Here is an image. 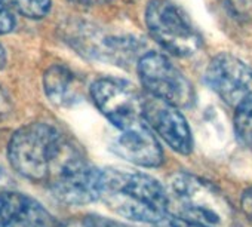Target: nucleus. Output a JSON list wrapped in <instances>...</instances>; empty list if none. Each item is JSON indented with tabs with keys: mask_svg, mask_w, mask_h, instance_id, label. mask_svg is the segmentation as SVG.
Masks as SVG:
<instances>
[{
	"mask_svg": "<svg viewBox=\"0 0 252 227\" xmlns=\"http://www.w3.org/2000/svg\"><path fill=\"white\" fill-rule=\"evenodd\" d=\"M8 159L20 175L49 187L85 156L57 127L33 122L12 134Z\"/></svg>",
	"mask_w": 252,
	"mask_h": 227,
	"instance_id": "nucleus-1",
	"label": "nucleus"
},
{
	"mask_svg": "<svg viewBox=\"0 0 252 227\" xmlns=\"http://www.w3.org/2000/svg\"><path fill=\"white\" fill-rule=\"evenodd\" d=\"M99 199L117 215L155 224L168 215L165 186L143 172L104 169Z\"/></svg>",
	"mask_w": 252,
	"mask_h": 227,
	"instance_id": "nucleus-2",
	"label": "nucleus"
},
{
	"mask_svg": "<svg viewBox=\"0 0 252 227\" xmlns=\"http://www.w3.org/2000/svg\"><path fill=\"white\" fill-rule=\"evenodd\" d=\"M165 190L169 215L206 227H231V203L209 181L189 172H175L168 178Z\"/></svg>",
	"mask_w": 252,
	"mask_h": 227,
	"instance_id": "nucleus-3",
	"label": "nucleus"
},
{
	"mask_svg": "<svg viewBox=\"0 0 252 227\" xmlns=\"http://www.w3.org/2000/svg\"><path fill=\"white\" fill-rule=\"evenodd\" d=\"M146 24L152 37L172 55L190 57L202 45L199 33L169 0H152L146 9Z\"/></svg>",
	"mask_w": 252,
	"mask_h": 227,
	"instance_id": "nucleus-4",
	"label": "nucleus"
},
{
	"mask_svg": "<svg viewBox=\"0 0 252 227\" xmlns=\"http://www.w3.org/2000/svg\"><path fill=\"white\" fill-rule=\"evenodd\" d=\"M89 92L96 108L120 131L143 122L144 98L129 82L102 77L92 83Z\"/></svg>",
	"mask_w": 252,
	"mask_h": 227,
	"instance_id": "nucleus-5",
	"label": "nucleus"
},
{
	"mask_svg": "<svg viewBox=\"0 0 252 227\" xmlns=\"http://www.w3.org/2000/svg\"><path fill=\"white\" fill-rule=\"evenodd\" d=\"M138 76L150 95L177 107H189L194 99L191 82L162 54H144L138 60Z\"/></svg>",
	"mask_w": 252,
	"mask_h": 227,
	"instance_id": "nucleus-6",
	"label": "nucleus"
},
{
	"mask_svg": "<svg viewBox=\"0 0 252 227\" xmlns=\"http://www.w3.org/2000/svg\"><path fill=\"white\" fill-rule=\"evenodd\" d=\"M205 80L234 110L252 102V68L231 54L214 57L205 71Z\"/></svg>",
	"mask_w": 252,
	"mask_h": 227,
	"instance_id": "nucleus-7",
	"label": "nucleus"
},
{
	"mask_svg": "<svg viewBox=\"0 0 252 227\" xmlns=\"http://www.w3.org/2000/svg\"><path fill=\"white\" fill-rule=\"evenodd\" d=\"M143 119L174 152L189 155L193 150L191 131L180 107L150 95L143 104Z\"/></svg>",
	"mask_w": 252,
	"mask_h": 227,
	"instance_id": "nucleus-8",
	"label": "nucleus"
},
{
	"mask_svg": "<svg viewBox=\"0 0 252 227\" xmlns=\"http://www.w3.org/2000/svg\"><path fill=\"white\" fill-rule=\"evenodd\" d=\"M101 175V169L83 159L48 189L57 200L65 205H85L99 199Z\"/></svg>",
	"mask_w": 252,
	"mask_h": 227,
	"instance_id": "nucleus-9",
	"label": "nucleus"
},
{
	"mask_svg": "<svg viewBox=\"0 0 252 227\" xmlns=\"http://www.w3.org/2000/svg\"><path fill=\"white\" fill-rule=\"evenodd\" d=\"M0 227H57V223L42 203L12 189L0 193Z\"/></svg>",
	"mask_w": 252,
	"mask_h": 227,
	"instance_id": "nucleus-10",
	"label": "nucleus"
},
{
	"mask_svg": "<svg viewBox=\"0 0 252 227\" xmlns=\"http://www.w3.org/2000/svg\"><path fill=\"white\" fill-rule=\"evenodd\" d=\"M113 150L125 161L146 168H155L163 162V152L158 138L143 122L122 130L113 143Z\"/></svg>",
	"mask_w": 252,
	"mask_h": 227,
	"instance_id": "nucleus-11",
	"label": "nucleus"
},
{
	"mask_svg": "<svg viewBox=\"0 0 252 227\" xmlns=\"http://www.w3.org/2000/svg\"><path fill=\"white\" fill-rule=\"evenodd\" d=\"M43 89L46 97L57 105L68 107L79 99L80 85L74 73L61 65L55 64L49 67L43 76Z\"/></svg>",
	"mask_w": 252,
	"mask_h": 227,
	"instance_id": "nucleus-12",
	"label": "nucleus"
},
{
	"mask_svg": "<svg viewBox=\"0 0 252 227\" xmlns=\"http://www.w3.org/2000/svg\"><path fill=\"white\" fill-rule=\"evenodd\" d=\"M6 9L30 20L45 18L52 6V0H0Z\"/></svg>",
	"mask_w": 252,
	"mask_h": 227,
	"instance_id": "nucleus-13",
	"label": "nucleus"
},
{
	"mask_svg": "<svg viewBox=\"0 0 252 227\" xmlns=\"http://www.w3.org/2000/svg\"><path fill=\"white\" fill-rule=\"evenodd\" d=\"M234 130L242 144L252 150V102L234 110Z\"/></svg>",
	"mask_w": 252,
	"mask_h": 227,
	"instance_id": "nucleus-14",
	"label": "nucleus"
},
{
	"mask_svg": "<svg viewBox=\"0 0 252 227\" xmlns=\"http://www.w3.org/2000/svg\"><path fill=\"white\" fill-rule=\"evenodd\" d=\"M61 227H126V226L99 215H83L68 220Z\"/></svg>",
	"mask_w": 252,
	"mask_h": 227,
	"instance_id": "nucleus-15",
	"label": "nucleus"
},
{
	"mask_svg": "<svg viewBox=\"0 0 252 227\" xmlns=\"http://www.w3.org/2000/svg\"><path fill=\"white\" fill-rule=\"evenodd\" d=\"M225 3L228 11L236 18L249 17V14L252 12V0H225Z\"/></svg>",
	"mask_w": 252,
	"mask_h": 227,
	"instance_id": "nucleus-16",
	"label": "nucleus"
},
{
	"mask_svg": "<svg viewBox=\"0 0 252 227\" xmlns=\"http://www.w3.org/2000/svg\"><path fill=\"white\" fill-rule=\"evenodd\" d=\"M153 227H206V226L196 224V223H191V221H187V220H183V218H178V217L168 214L165 218L155 223Z\"/></svg>",
	"mask_w": 252,
	"mask_h": 227,
	"instance_id": "nucleus-17",
	"label": "nucleus"
},
{
	"mask_svg": "<svg viewBox=\"0 0 252 227\" xmlns=\"http://www.w3.org/2000/svg\"><path fill=\"white\" fill-rule=\"evenodd\" d=\"M14 27H15V20L12 12L0 3V34L12 32Z\"/></svg>",
	"mask_w": 252,
	"mask_h": 227,
	"instance_id": "nucleus-18",
	"label": "nucleus"
},
{
	"mask_svg": "<svg viewBox=\"0 0 252 227\" xmlns=\"http://www.w3.org/2000/svg\"><path fill=\"white\" fill-rule=\"evenodd\" d=\"M12 111V101L8 92L0 86V122L5 121Z\"/></svg>",
	"mask_w": 252,
	"mask_h": 227,
	"instance_id": "nucleus-19",
	"label": "nucleus"
},
{
	"mask_svg": "<svg viewBox=\"0 0 252 227\" xmlns=\"http://www.w3.org/2000/svg\"><path fill=\"white\" fill-rule=\"evenodd\" d=\"M240 205H242V211L246 214V217L249 220H252V187L243 192Z\"/></svg>",
	"mask_w": 252,
	"mask_h": 227,
	"instance_id": "nucleus-20",
	"label": "nucleus"
},
{
	"mask_svg": "<svg viewBox=\"0 0 252 227\" xmlns=\"http://www.w3.org/2000/svg\"><path fill=\"white\" fill-rule=\"evenodd\" d=\"M12 189H14V178L11 177V174H8V171L3 166H0V193Z\"/></svg>",
	"mask_w": 252,
	"mask_h": 227,
	"instance_id": "nucleus-21",
	"label": "nucleus"
},
{
	"mask_svg": "<svg viewBox=\"0 0 252 227\" xmlns=\"http://www.w3.org/2000/svg\"><path fill=\"white\" fill-rule=\"evenodd\" d=\"M70 2L76 5H82V6H95V5H101L107 2V0H70Z\"/></svg>",
	"mask_w": 252,
	"mask_h": 227,
	"instance_id": "nucleus-22",
	"label": "nucleus"
},
{
	"mask_svg": "<svg viewBox=\"0 0 252 227\" xmlns=\"http://www.w3.org/2000/svg\"><path fill=\"white\" fill-rule=\"evenodd\" d=\"M5 63H6V55H5V49H3V46H2V45H0V68H3Z\"/></svg>",
	"mask_w": 252,
	"mask_h": 227,
	"instance_id": "nucleus-23",
	"label": "nucleus"
}]
</instances>
